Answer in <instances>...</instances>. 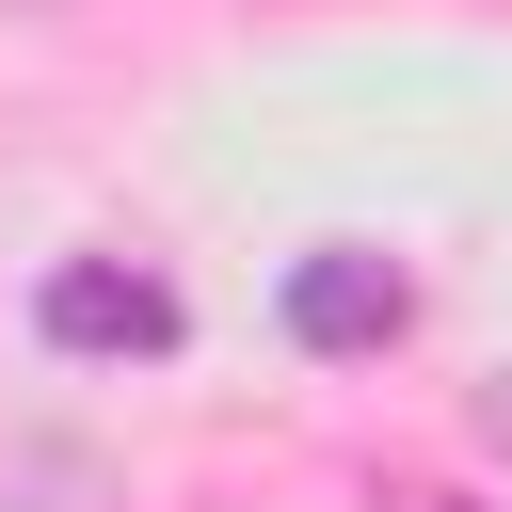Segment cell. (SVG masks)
<instances>
[{
	"instance_id": "6da1fadb",
	"label": "cell",
	"mask_w": 512,
	"mask_h": 512,
	"mask_svg": "<svg viewBox=\"0 0 512 512\" xmlns=\"http://www.w3.org/2000/svg\"><path fill=\"white\" fill-rule=\"evenodd\" d=\"M48 352H160L176 336V288L160 272H128V256H80V272H48Z\"/></svg>"
},
{
	"instance_id": "7a4b0ae2",
	"label": "cell",
	"mask_w": 512,
	"mask_h": 512,
	"mask_svg": "<svg viewBox=\"0 0 512 512\" xmlns=\"http://www.w3.org/2000/svg\"><path fill=\"white\" fill-rule=\"evenodd\" d=\"M288 336H304V352H368V336H400V272H384V256H320V272H288Z\"/></svg>"
},
{
	"instance_id": "3957f363",
	"label": "cell",
	"mask_w": 512,
	"mask_h": 512,
	"mask_svg": "<svg viewBox=\"0 0 512 512\" xmlns=\"http://www.w3.org/2000/svg\"><path fill=\"white\" fill-rule=\"evenodd\" d=\"M416 512H464V496H416Z\"/></svg>"
}]
</instances>
